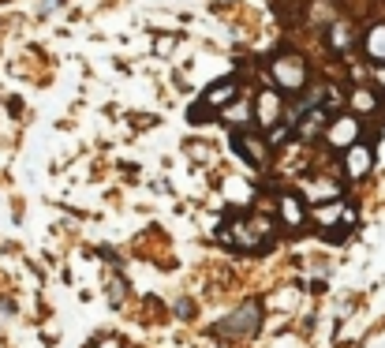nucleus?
Wrapping results in <instances>:
<instances>
[{
	"label": "nucleus",
	"mask_w": 385,
	"mask_h": 348,
	"mask_svg": "<svg viewBox=\"0 0 385 348\" xmlns=\"http://www.w3.org/2000/svg\"><path fill=\"white\" fill-rule=\"evenodd\" d=\"M258 319H262L258 303H244L236 314H228V319L221 322V333H255L258 330Z\"/></svg>",
	"instance_id": "f257e3e1"
},
{
	"label": "nucleus",
	"mask_w": 385,
	"mask_h": 348,
	"mask_svg": "<svg viewBox=\"0 0 385 348\" xmlns=\"http://www.w3.org/2000/svg\"><path fill=\"white\" fill-rule=\"evenodd\" d=\"M314 221L318 225H337V221L351 225V221H356V214H351L348 206H340V202H329V206H318V210H314Z\"/></svg>",
	"instance_id": "f03ea898"
},
{
	"label": "nucleus",
	"mask_w": 385,
	"mask_h": 348,
	"mask_svg": "<svg viewBox=\"0 0 385 348\" xmlns=\"http://www.w3.org/2000/svg\"><path fill=\"white\" fill-rule=\"evenodd\" d=\"M232 143L239 146V154H244L251 165H266V146L258 143V139H247V135H232Z\"/></svg>",
	"instance_id": "7ed1b4c3"
},
{
	"label": "nucleus",
	"mask_w": 385,
	"mask_h": 348,
	"mask_svg": "<svg viewBox=\"0 0 385 348\" xmlns=\"http://www.w3.org/2000/svg\"><path fill=\"white\" fill-rule=\"evenodd\" d=\"M370 169V150L367 146H348V172L351 176H363Z\"/></svg>",
	"instance_id": "20e7f679"
},
{
	"label": "nucleus",
	"mask_w": 385,
	"mask_h": 348,
	"mask_svg": "<svg viewBox=\"0 0 385 348\" xmlns=\"http://www.w3.org/2000/svg\"><path fill=\"white\" fill-rule=\"evenodd\" d=\"M232 86H236L232 79L214 83V86H210V94H206L202 102H206V105H225V102H232V97H236V90H232Z\"/></svg>",
	"instance_id": "39448f33"
},
{
	"label": "nucleus",
	"mask_w": 385,
	"mask_h": 348,
	"mask_svg": "<svg viewBox=\"0 0 385 348\" xmlns=\"http://www.w3.org/2000/svg\"><path fill=\"white\" fill-rule=\"evenodd\" d=\"M281 217H284V225H303V206L295 195H284L281 199Z\"/></svg>",
	"instance_id": "423d86ee"
},
{
	"label": "nucleus",
	"mask_w": 385,
	"mask_h": 348,
	"mask_svg": "<svg viewBox=\"0 0 385 348\" xmlns=\"http://www.w3.org/2000/svg\"><path fill=\"white\" fill-rule=\"evenodd\" d=\"M367 53L378 64H385V27H374L370 34H367Z\"/></svg>",
	"instance_id": "0eeeda50"
},
{
	"label": "nucleus",
	"mask_w": 385,
	"mask_h": 348,
	"mask_svg": "<svg viewBox=\"0 0 385 348\" xmlns=\"http://www.w3.org/2000/svg\"><path fill=\"white\" fill-rule=\"evenodd\" d=\"M277 79H281L284 90H295V86L303 83V75H300V68H295V64H277Z\"/></svg>",
	"instance_id": "6e6552de"
},
{
	"label": "nucleus",
	"mask_w": 385,
	"mask_h": 348,
	"mask_svg": "<svg viewBox=\"0 0 385 348\" xmlns=\"http://www.w3.org/2000/svg\"><path fill=\"white\" fill-rule=\"evenodd\" d=\"M329 135H333L337 143H351V139H356V120H344V124L329 127Z\"/></svg>",
	"instance_id": "1a4fd4ad"
},
{
	"label": "nucleus",
	"mask_w": 385,
	"mask_h": 348,
	"mask_svg": "<svg viewBox=\"0 0 385 348\" xmlns=\"http://www.w3.org/2000/svg\"><path fill=\"white\" fill-rule=\"evenodd\" d=\"M356 105H359V109H370V105H374V97H370V94H359V97H356Z\"/></svg>",
	"instance_id": "9d476101"
},
{
	"label": "nucleus",
	"mask_w": 385,
	"mask_h": 348,
	"mask_svg": "<svg viewBox=\"0 0 385 348\" xmlns=\"http://www.w3.org/2000/svg\"><path fill=\"white\" fill-rule=\"evenodd\" d=\"M378 83L385 86V64H382V68H378Z\"/></svg>",
	"instance_id": "9b49d317"
}]
</instances>
